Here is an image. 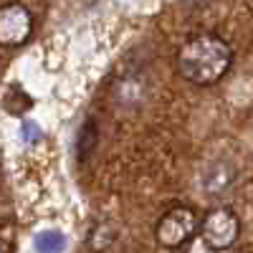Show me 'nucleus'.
Here are the masks:
<instances>
[{
    "mask_svg": "<svg viewBox=\"0 0 253 253\" xmlns=\"http://www.w3.org/2000/svg\"><path fill=\"white\" fill-rule=\"evenodd\" d=\"M233 180H236V167L230 162H225V160H215V162H210L203 170V177H200L203 193L220 195V193H225V190L233 185Z\"/></svg>",
    "mask_w": 253,
    "mask_h": 253,
    "instance_id": "nucleus-5",
    "label": "nucleus"
},
{
    "mask_svg": "<svg viewBox=\"0 0 253 253\" xmlns=\"http://www.w3.org/2000/svg\"><path fill=\"white\" fill-rule=\"evenodd\" d=\"M20 134H23V139L28 144H36V142H41V137H43L41 126H36L33 122H23V124H20Z\"/></svg>",
    "mask_w": 253,
    "mask_h": 253,
    "instance_id": "nucleus-9",
    "label": "nucleus"
},
{
    "mask_svg": "<svg viewBox=\"0 0 253 253\" xmlns=\"http://www.w3.org/2000/svg\"><path fill=\"white\" fill-rule=\"evenodd\" d=\"M33 13L23 3L0 5V46L18 48L33 36Z\"/></svg>",
    "mask_w": 253,
    "mask_h": 253,
    "instance_id": "nucleus-4",
    "label": "nucleus"
},
{
    "mask_svg": "<svg viewBox=\"0 0 253 253\" xmlns=\"http://www.w3.org/2000/svg\"><path fill=\"white\" fill-rule=\"evenodd\" d=\"M233 66V48L215 33L187 38L175 56L177 74L193 86H213Z\"/></svg>",
    "mask_w": 253,
    "mask_h": 253,
    "instance_id": "nucleus-1",
    "label": "nucleus"
},
{
    "mask_svg": "<svg viewBox=\"0 0 253 253\" xmlns=\"http://www.w3.org/2000/svg\"><path fill=\"white\" fill-rule=\"evenodd\" d=\"M0 253H13V246L5 238H0Z\"/></svg>",
    "mask_w": 253,
    "mask_h": 253,
    "instance_id": "nucleus-10",
    "label": "nucleus"
},
{
    "mask_svg": "<svg viewBox=\"0 0 253 253\" xmlns=\"http://www.w3.org/2000/svg\"><path fill=\"white\" fill-rule=\"evenodd\" d=\"M36 253H63L66 248V236L58 233V230H43L33 238Z\"/></svg>",
    "mask_w": 253,
    "mask_h": 253,
    "instance_id": "nucleus-6",
    "label": "nucleus"
},
{
    "mask_svg": "<svg viewBox=\"0 0 253 253\" xmlns=\"http://www.w3.org/2000/svg\"><path fill=\"white\" fill-rule=\"evenodd\" d=\"M200 218L195 213V208L190 205H175L157 220L155 225V238L162 248L167 251H180L185 248L190 241L195 238V233L200 230Z\"/></svg>",
    "mask_w": 253,
    "mask_h": 253,
    "instance_id": "nucleus-2",
    "label": "nucleus"
},
{
    "mask_svg": "<svg viewBox=\"0 0 253 253\" xmlns=\"http://www.w3.org/2000/svg\"><path fill=\"white\" fill-rule=\"evenodd\" d=\"M117 238V230L112 223H96L94 230H91V236H89V248L91 251H104V248H109Z\"/></svg>",
    "mask_w": 253,
    "mask_h": 253,
    "instance_id": "nucleus-8",
    "label": "nucleus"
},
{
    "mask_svg": "<svg viewBox=\"0 0 253 253\" xmlns=\"http://www.w3.org/2000/svg\"><path fill=\"white\" fill-rule=\"evenodd\" d=\"M200 236L205 248H210L213 253H223L236 246L241 236V218L236 215L233 208H225V205L213 208L208 210L200 223Z\"/></svg>",
    "mask_w": 253,
    "mask_h": 253,
    "instance_id": "nucleus-3",
    "label": "nucleus"
},
{
    "mask_svg": "<svg viewBox=\"0 0 253 253\" xmlns=\"http://www.w3.org/2000/svg\"><path fill=\"white\" fill-rule=\"evenodd\" d=\"M96 124L94 119H86V124L81 126V132H79V144H76V155H79V162H86L89 155L94 152V147H96Z\"/></svg>",
    "mask_w": 253,
    "mask_h": 253,
    "instance_id": "nucleus-7",
    "label": "nucleus"
}]
</instances>
